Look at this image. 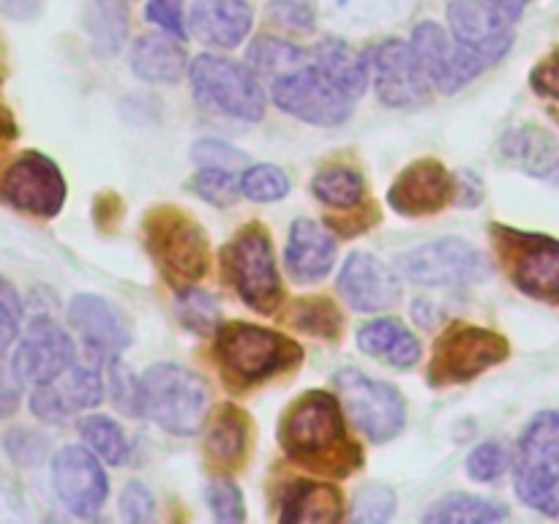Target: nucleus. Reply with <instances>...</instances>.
Instances as JSON below:
<instances>
[{
    "label": "nucleus",
    "instance_id": "nucleus-1",
    "mask_svg": "<svg viewBox=\"0 0 559 524\" xmlns=\"http://www.w3.org/2000/svg\"><path fill=\"white\" fill-rule=\"evenodd\" d=\"M142 415L173 434L189 437L202 429L211 409V391L194 371L175 364H158L140 380Z\"/></svg>",
    "mask_w": 559,
    "mask_h": 524
},
{
    "label": "nucleus",
    "instance_id": "nucleus-2",
    "mask_svg": "<svg viewBox=\"0 0 559 524\" xmlns=\"http://www.w3.org/2000/svg\"><path fill=\"white\" fill-rule=\"evenodd\" d=\"M516 491L530 508L559 513V415L540 413L522 437L516 467Z\"/></svg>",
    "mask_w": 559,
    "mask_h": 524
},
{
    "label": "nucleus",
    "instance_id": "nucleus-3",
    "mask_svg": "<svg viewBox=\"0 0 559 524\" xmlns=\"http://www.w3.org/2000/svg\"><path fill=\"white\" fill-rule=\"evenodd\" d=\"M147 249L156 257V265L162 267L164 278L173 287L189 289L205 273L207 246L202 229L183 216L180 211L153 213L147 222Z\"/></svg>",
    "mask_w": 559,
    "mask_h": 524
},
{
    "label": "nucleus",
    "instance_id": "nucleus-4",
    "mask_svg": "<svg viewBox=\"0 0 559 524\" xmlns=\"http://www.w3.org/2000/svg\"><path fill=\"white\" fill-rule=\"evenodd\" d=\"M527 0H453L448 5L453 38L486 63H497L513 44V27Z\"/></svg>",
    "mask_w": 559,
    "mask_h": 524
},
{
    "label": "nucleus",
    "instance_id": "nucleus-5",
    "mask_svg": "<svg viewBox=\"0 0 559 524\" xmlns=\"http://www.w3.org/2000/svg\"><path fill=\"white\" fill-rule=\"evenodd\" d=\"M191 85L197 98L229 118L260 120L265 115V93L246 66L216 55H200L191 63Z\"/></svg>",
    "mask_w": 559,
    "mask_h": 524
},
{
    "label": "nucleus",
    "instance_id": "nucleus-6",
    "mask_svg": "<svg viewBox=\"0 0 559 524\" xmlns=\"http://www.w3.org/2000/svg\"><path fill=\"white\" fill-rule=\"evenodd\" d=\"M399 265L409 282L424 284V287H456V284H475L491 276V262L486 260L484 251L456 238L420 246L404 254Z\"/></svg>",
    "mask_w": 559,
    "mask_h": 524
},
{
    "label": "nucleus",
    "instance_id": "nucleus-7",
    "mask_svg": "<svg viewBox=\"0 0 559 524\" xmlns=\"http://www.w3.org/2000/svg\"><path fill=\"white\" fill-rule=\"evenodd\" d=\"M273 102L284 112L314 126H338L353 112V98L338 91L314 63L278 76L273 85Z\"/></svg>",
    "mask_w": 559,
    "mask_h": 524
},
{
    "label": "nucleus",
    "instance_id": "nucleus-8",
    "mask_svg": "<svg viewBox=\"0 0 559 524\" xmlns=\"http://www.w3.org/2000/svg\"><path fill=\"white\" fill-rule=\"evenodd\" d=\"M336 385L342 393L344 409L369 440L385 442L402 431L404 402L396 388L388 382L369 380L355 369L338 371Z\"/></svg>",
    "mask_w": 559,
    "mask_h": 524
},
{
    "label": "nucleus",
    "instance_id": "nucleus-9",
    "mask_svg": "<svg viewBox=\"0 0 559 524\" xmlns=\"http://www.w3.org/2000/svg\"><path fill=\"white\" fill-rule=\"evenodd\" d=\"M218 355L240 380H262L298 358V347L278 333L254 325H227L218 333Z\"/></svg>",
    "mask_w": 559,
    "mask_h": 524
},
{
    "label": "nucleus",
    "instance_id": "nucleus-10",
    "mask_svg": "<svg viewBox=\"0 0 559 524\" xmlns=\"http://www.w3.org/2000/svg\"><path fill=\"white\" fill-rule=\"evenodd\" d=\"M0 196L11 207L38 218H52L63 207L66 180L41 153H22L3 172Z\"/></svg>",
    "mask_w": 559,
    "mask_h": 524
},
{
    "label": "nucleus",
    "instance_id": "nucleus-11",
    "mask_svg": "<svg viewBox=\"0 0 559 524\" xmlns=\"http://www.w3.org/2000/svg\"><path fill=\"white\" fill-rule=\"evenodd\" d=\"M413 52L424 69L429 85H437L442 93L462 91L467 82H473L486 69V60L459 44L456 38H448L437 22H420L413 33Z\"/></svg>",
    "mask_w": 559,
    "mask_h": 524
},
{
    "label": "nucleus",
    "instance_id": "nucleus-12",
    "mask_svg": "<svg viewBox=\"0 0 559 524\" xmlns=\"http://www.w3.org/2000/svg\"><path fill=\"white\" fill-rule=\"evenodd\" d=\"M344 437L342 409L328 393H309L287 413L282 426L284 451L293 458H317L333 451Z\"/></svg>",
    "mask_w": 559,
    "mask_h": 524
},
{
    "label": "nucleus",
    "instance_id": "nucleus-13",
    "mask_svg": "<svg viewBox=\"0 0 559 524\" xmlns=\"http://www.w3.org/2000/svg\"><path fill=\"white\" fill-rule=\"evenodd\" d=\"M508 355L506 338L486 327L462 325L448 331L437 344L431 360V380L435 382H464L500 364Z\"/></svg>",
    "mask_w": 559,
    "mask_h": 524
},
{
    "label": "nucleus",
    "instance_id": "nucleus-14",
    "mask_svg": "<svg viewBox=\"0 0 559 524\" xmlns=\"http://www.w3.org/2000/svg\"><path fill=\"white\" fill-rule=\"evenodd\" d=\"M229 265H233L235 287L251 309L271 314L282 303V284L273 262L271 240L260 227H249L238 235Z\"/></svg>",
    "mask_w": 559,
    "mask_h": 524
},
{
    "label": "nucleus",
    "instance_id": "nucleus-15",
    "mask_svg": "<svg viewBox=\"0 0 559 524\" xmlns=\"http://www.w3.org/2000/svg\"><path fill=\"white\" fill-rule=\"evenodd\" d=\"M74 364L76 353L69 333L49 317H36L27 325L25 336L20 338L11 369L16 371L22 382L36 388L44 385V382H52L55 377H60Z\"/></svg>",
    "mask_w": 559,
    "mask_h": 524
},
{
    "label": "nucleus",
    "instance_id": "nucleus-16",
    "mask_svg": "<svg viewBox=\"0 0 559 524\" xmlns=\"http://www.w3.org/2000/svg\"><path fill=\"white\" fill-rule=\"evenodd\" d=\"M52 480L60 502L74 516H96L107 502V475L102 464L80 445H69L52 458Z\"/></svg>",
    "mask_w": 559,
    "mask_h": 524
},
{
    "label": "nucleus",
    "instance_id": "nucleus-17",
    "mask_svg": "<svg viewBox=\"0 0 559 524\" xmlns=\"http://www.w3.org/2000/svg\"><path fill=\"white\" fill-rule=\"evenodd\" d=\"M69 320L74 331L80 333L87 353L93 358L104 360V364L118 358L126 344H129V322H126V317L98 295H76L69 303Z\"/></svg>",
    "mask_w": 559,
    "mask_h": 524
},
{
    "label": "nucleus",
    "instance_id": "nucleus-18",
    "mask_svg": "<svg viewBox=\"0 0 559 524\" xmlns=\"http://www.w3.org/2000/svg\"><path fill=\"white\" fill-rule=\"evenodd\" d=\"M104 396V385L98 371L85 366H69L52 382L36 385L31 396V409L47 424H63L74 413L96 407Z\"/></svg>",
    "mask_w": 559,
    "mask_h": 524
},
{
    "label": "nucleus",
    "instance_id": "nucleus-19",
    "mask_svg": "<svg viewBox=\"0 0 559 524\" xmlns=\"http://www.w3.org/2000/svg\"><path fill=\"white\" fill-rule=\"evenodd\" d=\"M374 85L388 107H415L426 98V80L413 47L404 41H385L374 55Z\"/></svg>",
    "mask_w": 559,
    "mask_h": 524
},
{
    "label": "nucleus",
    "instance_id": "nucleus-20",
    "mask_svg": "<svg viewBox=\"0 0 559 524\" xmlns=\"http://www.w3.org/2000/svg\"><path fill=\"white\" fill-rule=\"evenodd\" d=\"M338 287L355 311L391 309L402 298V287H399L391 267H385L377 257L366 254V251L349 254V260L342 267V276H338Z\"/></svg>",
    "mask_w": 559,
    "mask_h": 524
},
{
    "label": "nucleus",
    "instance_id": "nucleus-21",
    "mask_svg": "<svg viewBox=\"0 0 559 524\" xmlns=\"http://www.w3.org/2000/svg\"><path fill=\"white\" fill-rule=\"evenodd\" d=\"M453 178L437 162H418L399 175L388 191V200L404 216H426L451 200Z\"/></svg>",
    "mask_w": 559,
    "mask_h": 524
},
{
    "label": "nucleus",
    "instance_id": "nucleus-22",
    "mask_svg": "<svg viewBox=\"0 0 559 524\" xmlns=\"http://www.w3.org/2000/svg\"><path fill=\"white\" fill-rule=\"evenodd\" d=\"M284 260L295 282H320L336 262V240L320 224L300 218L293 224Z\"/></svg>",
    "mask_w": 559,
    "mask_h": 524
},
{
    "label": "nucleus",
    "instance_id": "nucleus-23",
    "mask_svg": "<svg viewBox=\"0 0 559 524\" xmlns=\"http://www.w3.org/2000/svg\"><path fill=\"white\" fill-rule=\"evenodd\" d=\"M191 27L205 44L235 47L251 31V9L246 0H194Z\"/></svg>",
    "mask_w": 559,
    "mask_h": 524
},
{
    "label": "nucleus",
    "instance_id": "nucleus-24",
    "mask_svg": "<svg viewBox=\"0 0 559 524\" xmlns=\"http://www.w3.org/2000/svg\"><path fill=\"white\" fill-rule=\"evenodd\" d=\"M311 63L355 102L369 85V66L374 60L369 52H355L347 44L331 38V41L317 44L314 52H311Z\"/></svg>",
    "mask_w": 559,
    "mask_h": 524
},
{
    "label": "nucleus",
    "instance_id": "nucleus-25",
    "mask_svg": "<svg viewBox=\"0 0 559 524\" xmlns=\"http://www.w3.org/2000/svg\"><path fill=\"white\" fill-rule=\"evenodd\" d=\"M358 344L364 353L374 355L382 364L396 366V369H409L420 360V342L413 336L404 322L391 320H374L369 325L360 327Z\"/></svg>",
    "mask_w": 559,
    "mask_h": 524
},
{
    "label": "nucleus",
    "instance_id": "nucleus-26",
    "mask_svg": "<svg viewBox=\"0 0 559 524\" xmlns=\"http://www.w3.org/2000/svg\"><path fill=\"white\" fill-rule=\"evenodd\" d=\"M516 284L527 293L551 298L559 295V243L549 238H535L522 246L516 260Z\"/></svg>",
    "mask_w": 559,
    "mask_h": 524
},
{
    "label": "nucleus",
    "instance_id": "nucleus-27",
    "mask_svg": "<svg viewBox=\"0 0 559 524\" xmlns=\"http://www.w3.org/2000/svg\"><path fill=\"white\" fill-rule=\"evenodd\" d=\"M131 69L147 82H178L186 71V52L169 36L151 33L131 47Z\"/></svg>",
    "mask_w": 559,
    "mask_h": 524
},
{
    "label": "nucleus",
    "instance_id": "nucleus-28",
    "mask_svg": "<svg viewBox=\"0 0 559 524\" xmlns=\"http://www.w3.org/2000/svg\"><path fill=\"white\" fill-rule=\"evenodd\" d=\"M344 516L342 497L328 484H304L289 495L284 524H333Z\"/></svg>",
    "mask_w": 559,
    "mask_h": 524
},
{
    "label": "nucleus",
    "instance_id": "nucleus-29",
    "mask_svg": "<svg viewBox=\"0 0 559 524\" xmlns=\"http://www.w3.org/2000/svg\"><path fill=\"white\" fill-rule=\"evenodd\" d=\"M502 156L524 167L527 172L546 175L557 169L559 145L555 136L540 129H516L502 140Z\"/></svg>",
    "mask_w": 559,
    "mask_h": 524
},
{
    "label": "nucleus",
    "instance_id": "nucleus-30",
    "mask_svg": "<svg viewBox=\"0 0 559 524\" xmlns=\"http://www.w3.org/2000/svg\"><path fill=\"white\" fill-rule=\"evenodd\" d=\"M508 508L500 502L484 500V497L475 495H448L426 513V522L429 524H486L497 522V519H506Z\"/></svg>",
    "mask_w": 559,
    "mask_h": 524
},
{
    "label": "nucleus",
    "instance_id": "nucleus-31",
    "mask_svg": "<svg viewBox=\"0 0 559 524\" xmlns=\"http://www.w3.org/2000/svg\"><path fill=\"white\" fill-rule=\"evenodd\" d=\"M246 437H249V429H246L243 415L233 407H224L207 434V453L222 464L240 462L246 453Z\"/></svg>",
    "mask_w": 559,
    "mask_h": 524
},
{
    "label": "nucleus",
    "instance_id": "nucleus-32",
    "mask_svg": "<svg viewBox=\"0 0 559 524\" xmlns=\"http://www.w3.org/2000/svg\"><path fill=\"white\" fill-rule=\"evenodd\" d=\"M249 60L257 71H262V74H271L278 80V76L289 74V71L300 69V66H306L309 55H306L304 49L295 47V44L262 36L251 44Z\"/></svg>",
    "mask_w": 559,
    "mask_h": 524
},
{
    "label": "nucleus",
    "instance_id": "nucleus-33",
    "mask_svg": "<svg viewBox=\"0 0 559 524\" xmlns=\"http://www.w3.org/2000/svg\"><path fill=\"white\" fill-rule=\"evenodd\" d=\"M314 194L320 196L325 205L333 207H355L364 200V180L355 169L347 167H331L322 169L314 178Z\"/></svg>",
    "mask_w": 559,
    "mask_h": 524
},
{
    "label": "nucleus",
    "instance_id": "nucleus-34",
    "mask_svg": "<svg viewBox=\"0 0 559 524\" xmlns=\"http://www.w3.org/2000/svg\"><path fill=\"white\" fill-rule=\"evenodd\" d=\"M80 434L107 464H123L129 456L123 429L107 415H87L80 424Z\"/></svg>",
    "mask_w": 559,
    "mask_h": 524
},
{
    "label": "nucleus",
    "instance_id": "nucleus-35",
    "mask_svg": "<svg viewBox=\"0 0 559 524\" xmlns=\"http://www.w3.org/2000/svg\"><path fill=\"white\" fill-rule=\"evenodd\" d=\"M240 189L254 202H276L289 191V178L273 164H260L240 178Z\"/></svg>",
    "mask_w": 559,
    "mask_h": 524
},
{
    "label": "nucleus",
    "instance_id": "nucleus-36",
    "mask_svg": "<svg viewBox=\"0 0 559 524\" xmlns=\"http://www.w3.org/2000/svg\"><path fill=\"white\" fill-rule=\"evenodd\" d=\"M180 320L197 333H211L218 327V303L213 295L202 293V289L189 287L180 293L178 300Z\"/></svg>",
    "mask_w": 559,
    "mask_h": 524
},
{
    "label": "nucleus",
    "instance_id": "nucleus-37",
    "mask_svg": "<svg viewBox=\"0 0 559 524\" xmlns=\"http://www.w3.org/2000/svg\"><path fill=\"white\" fill-rule=\"evenodd\" d=\"M194 191L213 205H233L238 200V175L235 169L202 167L194 178Z\"/></svg>",
    "mask_w": 559,
    "mask_h": 524
},
{
    "label": "nucleus",
    "instance_id": "nucleus-38",
    "mask_svg": "<svg viewBox=\"0 0 559 524\" xmlns=\"http://www.w3.org/2000/svg\"><path fill=\"white\" fill-rule=\"evenodd\" d=\"M393 491L388 486L371 484L364 486L355 497V508H353V519L360 524H380L388 522L393 516Z\"/></svg>",
    "mask_w": 559,
    "mask_h": 524
},
{
    "label": "nucleus",
    "instance_id": "nucleus-39",
    "mask_svg": "<svg viewBox=\"0 0 559 524\" xmlns=\"http://www.w3.org/2000/svg\"><path fill=\"white\" fill-rule=\"evenodd\" d=\"M109 393H112V402L118 404V409L129 415H142L140 380L118 358L109 360Z\"/></svg>",
    "mask_w": 559,
    "mask_h": 524
},
{
    "label": "nucleus",
    "instance_id": "nucleus-40",
    "mask_svg": "<svg viewBox=\"0 0 559 524\" xmlns=\"http://www.w3.org/2000/svg\"><path fill=\"white\" fill-rule=\"evenodd\" d=\"M22 327V300L14 284L0 276V358L9 353Z\"/></svg>",
    "mask_w": 559,
    "mask_h": 524
},
{
    "label": "nucleus",
    "instance_id": "nucleus-41",
    "mask_svg": "<svg viewBox=\"0 0 559 524\" xmlns=\"http://www.w3.org/2000/svg\"><path fill=\"white\" fill-rule=\"evenodd\" d=\"M293 322L300 331L333 336L338 327V314L336 309H333L331 300H306V303L295 306Z\"/></svg>",
    "mask_w": 559,
    "mask_h": 524
},
{
    "label": "nucleus",
    "instance_id": "nucleus-42",
    "mask_svg": "<svg viewBox=\"0 0 559 524\" xmlns=\"http://www.w3.org/2000/svg\"><path fill=\"white\" fill-rule=\"evenodd\" d=\"M207 502H211L213 516L222 524L243 522V497L233 480H213L207 486Z\"/></svg>",
    "mask_w": 559,
    "mask_h": 524
},
{
    "label": "nucleus",
    "instance_id": "nucleus-43",
    "mask_svg": "<svg viewBox=\"0 0 559 524\" xmlns=\"http://www.w3.org/2000/svg\"><path fill=\"white\" fill-rule=\"evenodd\" d=\"M508 456L497 442H484V445L475 448L467 458V473L475 480H495L506 473Z\"/></svg>",
    "mask_w": 559,
    "mask_h": 524
},
{
    "label": "nucleus",
    "instance_id": "nucleus-44",
    "mask_svg": "<svg viewBox=\"0 0 559 524\" xmlns=\"http://www.w3.org/2000/svg\"><path fill=\"white\" fill-rule=\"evenodd\" d=\"M194 162L202 167H222V169H238L240 164H246V156L240 151H235L227 142H197L194 145Z\"/></svg>",
    "mask_w": 559,
    "mask_h": 524
},
{
    "label": "nucleus",
    "instance_id": "nucleus-45",
    "mask_svg": "<svg viewBox=\"0 0 559 524\" xmlns=\"http://www.w3.org/2000/svg\"><path fill=\"white\" fill-rule=\"evenodd\" d=\"M147 20L156 22L173 36H183V0H147Z\"/></svg>",
    "mask_w": 559,
    "mask_h": 524
},
{
    "label": "nucleus",
    "instance_id": "nucleus-46",
    "mask_svg": "<svg viewBox=\"0 0 559 524\" xmlns=\"http://www.w3.org/2000/svg\"><path fill=\"white\" fill-rule=\"evenodd\" d=\"M120 511L129 522H147L153 519V497L142 484H129L120 495Z\"/></svg>",
    "mask_w": 559,
    "mask_h": 524
},
{
    "label": "nucleus",
    "instance_id": "nucleus-47",
    "mask_svg": "<svg viewBox=\"0 0 559 524\" xmlns=\"http://www.w3.org/2000/svg\"><path fill=\"white\" fill-rule=\"evenodd\" d=\"M44 448H47V442L38 434H33V431H11V434H5V451H9L16 462H38Z\"/></svg>",
    "mask_w": 559,
    "mask_h": 524
},
{
    "label": "nucleus",
    "instance_id": "nucleus-48",
    "mask_svg": "<svg viewBox=\"0 0 559 524\" xmlns=\"http://www.w3.org/2000/svg\"><path fill=\"white\" fill-rule=\"evenodd\" d=\"M271 14L287 27H295V31H311L314 27V16H311L309 5L298 3V0H276L271 5Z\"/></svg>",
    "mask_w": 559,
    "mask_h": 524
},
{
    "label": "nucleus",
    "instance_id": "nucleus-49",
    "mask_svg": "<svg viewBox=\"0 0 559 524\" xmlns=\"http://www.w3.org/2000/svg\"><path fill=\"white\" fill-rule=\"evenodd\" d=\"M20 385L22 380L16 377V371H3L0 369V418L11 415L20 404Z\"/></svg>",
    "mask_w": 559,
    "mask_h": 524
},
{
    "label": "nucleus",
    "instance_id": "nucleus-50",
    "mask_svg": "<svg viewBox=\"0 0 559 524\" xmlns=\"http://www.w3.org/2000/svg\"><path fill=\"white\" fill-rule=\"evenodd\" d=\"M533 82L540 93H549V96L559 98V55L538 66V71L533 74Z\"/></svg>",
    "mask_w": 559,
    "mask_h": 524
},
{
    "label": "nucleus",
    "instance_id": "nucleus-51",
    "mask_svg": "<svg viewBox=\"0 0 559 524\" xmlns=\"http://www.w3.org/2000/svg\"><path fill=\"white\" fill-rule=\"evenodd\" d=\"M0 9L14 20H31L41 9V0H0Z\"/></svg>",
    "mask_w": 559,
    "mask_h": 524
},
{
    "label": "nucleus",
    "instance_id": "nucleus-52",
    "mask_svg": "<svg viewBox=\"0 0 559 524\" xmlns=\"http://www.w3.org/2000/svg\"><path fill=\"white\" fill-rule=\"evenodd\" d=\"M14 134H16V131H14V120H11L9 112H3V109H0V142L11 140V136H14Z\"/></svg>",
    "mask_w": 559,
    "mask_h": 524
}]
</instances>
